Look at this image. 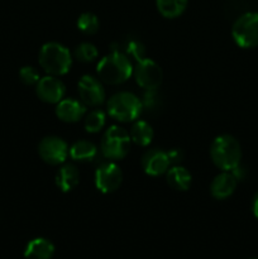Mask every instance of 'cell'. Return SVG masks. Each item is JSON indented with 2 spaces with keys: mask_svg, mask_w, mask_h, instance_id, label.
<instances>
[{
  "mask_svg": "<svg viewBox=\"0 0 258 259\" xmlns=\"http://www.w3.org/2000/svg\"><path fill=\"white\" fill-rule=\"evenodd\" d=\"M133 70L134 67L128 56L119 51L106 55L96 66L99 78L109 85H120L128 81L133 75Z\"/></svg>",
  "mask_w": 258,
  "mask_h": 259,
  "instance_id": "6da1fadb",
  "label": "cell"
},
{
  "mask_svg": "<svg viewBox=\"0 0 258 259\" xmlns=\"http://www.w3.org/2000/svg\"><path fill=\"white\" fill-rule=\"evenodd\" d=\"M210 157L212 163L222 171H233L240 166L242 147L233 136L222 134L212 141Z\"/></svg>",
  "mask_w": 258,
  "mask_h": 259,
  "instance_id": "7a4b0ae2",
  "label": "cell"
},
{
  "mask_svg": "<svg viewBox=\"0 0 258 259\" xmlns=\"http://www.w3.org/2000/svg\"><path fill=\"white\" fill-rule=\"evenodd\" d=\"M39 66L52 76H63L71 70L72 55L67 47L58 42H48L42 46L38 55Z\"/></svg>",
  "mask_w": 258,
  "mask_h": 259,
  "instance_id": "3957f363",
  "label": "cell"
},
{
  "mask_svg": "<svg viewBox=\"0 0 258 259\" xmlns=\"http://www.w3.org/2000/svg\"><path fill=\"white\" fill-rule=\"evenodd\" d=\"M143 104L138 96L128 91H121L111 96L108 101V113L113 119L123 123L134 121L139 118Z\"/></svg>",
  "mask_w": 258,
  "mask_h": 259,
  "instance_id": "277c9868",
  "label": "cell"
},
{
  "mask_svg": "<svg viewBox=\"0 0 258 259\" xmlns=\"http://www.w3.org/2000/svg\"><path fill=\"white\" fill-rule=\"evenodd\" d=\"M132 139L128 132L119 125H111L101 138V152L104 157L111 161L125 158L131 149Z\"/></svg>",
  "mask_w": 258,
  "mask_h": 259,
  "instance_id": "5b68a950",
  "label": "cell"
},
{
  "mask_svg": "<svg viewBox=\"0 0 258 259\" xmlns=\"http://www.w3.org/2000/svg\"><path fill=\"white\" fill-rule=\"evenodd\" d=\"M234 42L242 48L258 46V13L249 12L240 15L232 28Z\"/></svg>",
  "mask_w": 258,
  "mask_h": 259,
  "instance_id": "8992f818",
  "label": "cell"
},
{
  "mask_svg": "<svg viewBox=\"0 0 258 259\" xmlns=\"http://www.w3.org/2000/svg\"><path fill=\"white\" fill-rule=\"evenodd\" d=\"M133 75L136 82L142 89L148 91H153L159 88L162 80H163V72H162L161 66L151 58L146 57L137 62L133 70Z\"/></svg>",
  "mask_w": 258,
  "mask_h": 259,
  "instance_id": "52a82bcc",
  "label": "cell"
},
{
  "mask_svg": "<svg viewBox=\"0 0 258 259\" xmlns=\"http://www.w3.org/2000/svg\"><path fill=\"white\" fill-rule=\"evenodd\" d=\"M67 143L62 138L56 136L45 137L38 144V153L39 157L51 166H57L63 163L68 156Z\"/></svg>",
  "mask_w": 258,
  "mask_h": 259,
  "instance_id": "ba28073f",
  "label": "cell"
},
{
  "mask_svg": "<svg viewBox=\"0 0 258 259\" xmlns=\"http://www.w3.org/2000/svg\"><path fill=\"white\" fill-rule=\"evenodd\" d=\"M94 181L99 191L103 194H111L120 187L123 182V172L116 163L106 162L98 167Z\"/></svg>",
  "mask_w": 258,
  "mask_h": 259,
  "instance_id": "9c48e42d",
  "label": "cell"
},
{
  "mask_svg": "<svg viewBox=\"0 0 258 259\" xmlns=\"http://www.w3.org/2000/svg\"><path fill=\"white\" fill-rule=\"evenodd\" d=\"M77 91L80 100L86 106L95 108L105 101V89L103 83L91 75H85L80 78L77 83Z\"/></svg>",
  "mask_w": 258,
  "mask_h": 259,
  "instance_id": "30bf717a",
  "label": "cell"
},
{
  "mask_svg": "<svg viewBox=\"0 0 258 259\" xmlns=\"http://www.w3.org/2000/svg\"><path fill=\"white\" fill-rule=\"evenodd\" d=\"M38 98L47 104H58L66 94V86L57 76L48 75L40 78L35 85Z\"/></svg>",
  "mask_w": 258,
  "mask_h": 259,
  "instance_id": "8fae6325",
  "label": "cell"
},
{
  "mask_svg": "<svg viewBox=\"0 0 258 259\" xmlns=\"http://www.w3.org/2000/svg\"><path fill=\"white\" fill-rule=\"evenodd\" d=\"M169 159L167 152L161 149H149L142 157V167L149 176H161L169 168Z\"/></svg>",
  "mask_w": 258,
  "mask_h": 259,
  "instance_id": "7c38bea8",
  "label": "cell"
},
{
  "mask_svg": "<svg viewBox=\"0 0 258 259\" xmlns=\"http://www.w3.org/2000/svg\"><path fill=\"white\" fill-rule=\"evenodd\" d=\"M55 113L61 121L76 123L86 114V105L81 100H75L72 98L62 99L60 103L56 104Z\"/></svg>",
  "mask_w": 258,
  "mask_h": 259,
  "instance_id": "4fadbf2b",
  "label": "cell"
},
{
  "mask_svg": "<svg viewBox=\"0 0 258 259\" xmlns=\"http://www.w3.org/2000/svg\"><path fill=\"white\" fill-rule=\"evenodd\" d=\"M237 184L238 179L232 171H223L212 180L211 185H210V192H211L212 197L217 200L228 199L235 191Z\"/></svg>",
  "mask_w": 258,
  "mask_h": 259,
  "instance_id": "5bb4252c",
  "label": "cell"
},
{
  "mask_svg": "<svg viewBox=\"0 0 258 259\" xmlns=\"http://www.w3.org/2000/svg\"><path fill=\"white\" fill-rule=\"evenodd\" d=\"M56 186L62 192H70L80 182V172L72 163H66L57 171L55 177Z\"/></svg>",
  "mask_w": 258,
  "mask_h": 259,
  "instance_id": "9a60e30c",
  "label": "cell"
},
{
  "mask_svg": "<svg viewBox=\"0 0 258 259\" xmlns=\"http://www.w3.org/2000/svg\"><path fill=\"white\" fill-rule=\"evenodd\" d=\"M55 254V245L46 238L30 240L24 250L25 259H51Z\"/></svg>",
  "mask_w": 258,
  "mask_h": 259,
  "instance_id": "2e32d148",
  "label": "cell"
},
{
  "mask_svg": "<svg viewBox=\"0 0 258 259\" xmlns=\"http://www.w3.org/2000/svg\"><path fill=\"white\" fill-rule=\"evenodd\" d=\"M167 184L177 191H187L191 186L192 176L185 167L174 166L166 172Z\"/></svg>",
  "mask_w": 258,
  "mask_h": 259,
  "instance_id": "e0dca14e",
  "label": "cell"
},
{
  "mask_svg": "<svg viewBox=\"0 0 258 259\" xmlns=\"http://www.w3.org/2000/svg\"><path fill=\"white\" fill-rule=\"evenodd\" d=\"M71 158L73 161L77 162H90L98 154V147L90 141H85V139H81V141L75 142L72 146L70 147V151H68Z\"/></svg>",
  "mask_w": 258,
  "mask_h": 259,
  "instance_id": "ac0fdd59",
  "label": "cell"
},
{
  "mask_svg": "<svg viewBox=\"0 0 258 259\" xmlns=\"http://www.w3.org/2000/svg\"><path fill=\"white\" fill-rule=\"evenodd\" d=\"M129 136H131L132 142L136 143L137 146L147 147L151 144L154 136V132L149 123H147V121L144 120H137L136 123L132 125Z\"/></svg>",
  "mask_w": 258,
  "mask_h": 259,
  "instance_id": "d6986e66",
  "label": "cell"
},
{
  "mask_svg": "<svg viewBox=\"0 0 258 259\" xmlns=\"http://www.w3.org/2000/svg\"><path fill=\"white\" fill-rule=\"evenodd\" d=\"M156 5L161 15L174 19L186 10L187 0H156Z\"/></svg>",
  "mask_w": 258,
  "mask_h": 259,
  "instance_id": "ffe728a7",
  "label": "cell"
},
{
  "mask_svg": "<svg viewBox=\"0 0 258 259\" xmlns=\"http://www.w3.org/2000/svg\"><path fill=\"white\" fill-rule=\"evenodd\" d=\"M106 121L105 113L100 109L91 110L85 116V131L88 133H99L104 128Z\"/></svg>",
  "mask_w": 258,
  "mask_h": 259,
  "instance_id": "44dd1931",
  "label": "cell"
},
{
  "mask_svg": "<svg viewBox=\"0 0 258 259\" xmlns=\"http://www.w3.org/2000/svg\"><path fill=\"white\" fill-rule=\"evenodd\" d=\"M100 27V22H99L98 17L93 13H82V14L78 17L77 19V28L80 32H82L83 34H95L99 30Z\"/></svg>",
  "mask_w": 258,
  "mask_h": 259,
  "instance_id": "7402d4cb",
  "label": "cell"
},
{
  "mask_svg": "<svg viewBox=\"0 0 258 259\" xmlns=\"http://www.w3.org/2000/svg\"><path fill=\"white\" fill-rule=\"evenodd\" d=\"M99 55V51L93 43L83 42L78 45L75 50V57L77 58L80 62H93L96 60Z\"/></svg>",
  "mask_w": 258,
  "mask_h": 259,
  "instance_id": "603a6c76",
  "label": "cell"
},
{
  "mask_svg": "<svg viewBox=\"0 0 258 259\" xmlns=\"http://www.w3.org/2000/svg\"><path fill=\"white\" fill-rule=\"evenodd\" d=\"M19 78L24 85L33 86L37 85L38 81L40 80L39 72L32 66H24L19 70Z\"/></svg>",
  "mask_w": 258,
  "mask_h": 259,
  "instance_id": "cb8c5ba5",
  "label": "cell"
},
{
  "mask_svg": "<svg viewBox=\"0 0 258 259\" xmlns=\"http://www.w3.org/2000/svg\"><path fill=\"white\" fill-rule=\"evenodd\" d=\"M128 52L134 58H137V61L144 58V47L138 40H132V42L128 43Z\"/></svg>",
  "mask_w": 258,
  "mask_h": 259,
  "instance_id": "d4e9b609",
  "label": "cell"
},
{
  "mask_svg": "<svg viewBox=\"0 0 258 259\" xmlns=\"http://www.w3.org/2000/svg\"><path fill=\"white\" fill-rule=\"evenodd\" d=\"M167 156H168L169 163H179L182 159V157H184V154H182V152L180 151V149L175 148L171 149L169 152H167Z\"/></svg>",
  "mask_w": 258,
  "mask_h": 259,
  "instance_id": "484cf974",
  "label": "cell"
},
{
  "mask_svg": "<svg viewBox=\"0 0 258 259\" xmlns=\"http://www.w3.org/2000/svg\"><path fill=\"white\" fill-rule=\"evenodd\" d=\"M252 211H253V214H254V217L258 219V192L254 195V197H253Z\"/></svg>",
  "mask_w": 258,
  "mask_h": 259,
  "instance_id": "4316f807",
  "label": "cell"
},
{
  "mask_svg": "<svg viewBox=\"0 0 258 259\" xmlns=\"http://www.w3.org/2000/svg\"><path fill=\"white\" fill-rule=\"evenodd\" d=\"M250 259H258V258H250Z\"/></svg>",
  "mask_w": 258,
  "mask_h": 259,
  "instance_id": "83f0119b",
  "label": "cell"
}]
</instances>
